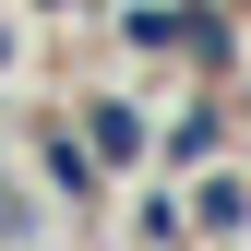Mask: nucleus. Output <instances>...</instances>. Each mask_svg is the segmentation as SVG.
I'll return each mask as SVG.
<instances>
[{
	"instance_id": "f257e3e1",
	"label": "nucleus",
	"mask_w": 251,
	"mask_h": 251,
	"mask_svg": "<svg viewBox=\"0 0 251 251\" xmlns=\"http://www.w3.org/2000/svg\"><path fill=\"white\" fill-rule=\"evenodd\" d=\"M84 144H96L108 168H120V155H144V108H120V96H96V108H84Z\"/></svg>"
},
{
	"instance_id": "7ed1b4c3",
	"label": "nucleus",
	"mask_w": 251,
	"mask_h": 251,
	"mask_svg": "<svg viewBox=\"0 0 251 251\" xmlns=\"http://www.w3.org/2000/svg\"><path fill=\"white\" fill-rule=\"evenodd\" d=\"M0 227H12V192H0Z\"/></svg>"
},
{
	"instance_id": "f03ea898",
	"label": "nucleus",
	"mask_w": 251,
	"mask_h": 251,
	"mask_svg": "<svg viewBox=\"0 0 251 251\" xmlns=\"http://www.w3.org/2000/svg\"><path fill=\"white\" fill-rule=\"evenodd\" d=\"M96 168H108L96 144H72V132H48V179H60L72 203H96Z\"/></svg>"
}]
</instances>
